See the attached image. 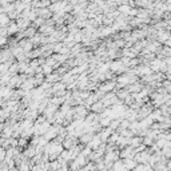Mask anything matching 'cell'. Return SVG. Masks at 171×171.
Wrapping results in <instances>:
<instances>
[{
    "mask_svg": "<svg viewBox=\"0 0 171 171\" xmlns=\"http://www.w3.org/2000/svg\"><path fill=\"white\" fill-rule=\"evenodd\" d=\"M168 79H171V74H170V76H168Z\"/></svg>",
    "mask_w": 171,
    "mask_h": 171,
    "instance_id": "1",
    "label": "cell"
}]
</instances>
